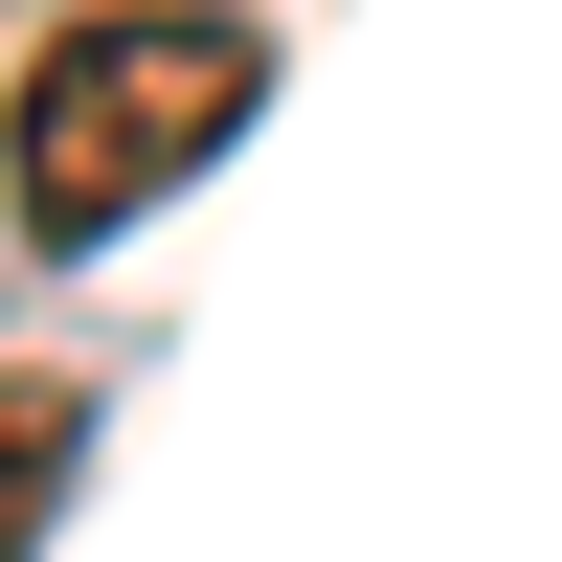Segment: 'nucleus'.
Returning a JSON list of instances; mask_svg holds the SVG:
<instances>
[{"label":"nucleus","mask_w":562,"mask_h":562,"mask_svg":"<svg viewBox=\"0 0 562 562\" xmlns=\"http://www.w3.org/2000/svg\"><path fill=\"white\" fill-rule=\"evenodd\" d=\"M68 450H90V405L0 360V562H45V518H68Z\"/></svg>","instance_id":"obj_2"},{"label":"nucleus","mask_w":562,"mask_h":562,"mask_svg":"<svg viewBox=\"0 0 562 562\" xmlns=\"http://www.w3.org/2000/svg\"><path fill=\"white\" fill-rule=\"evenodd\" d=\"M248 113H270V45L225 23V0H90V23H45L23 90H0V203H23V248H113V225L180 203Z\"/></svg>","instance_id":"obj_1"}]
</instances>
